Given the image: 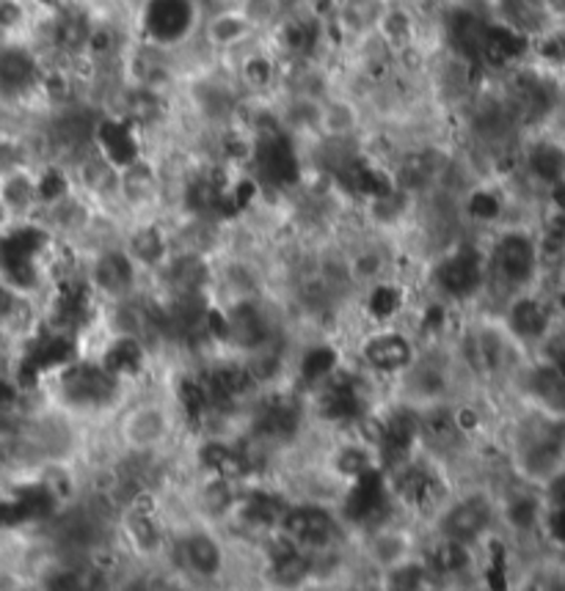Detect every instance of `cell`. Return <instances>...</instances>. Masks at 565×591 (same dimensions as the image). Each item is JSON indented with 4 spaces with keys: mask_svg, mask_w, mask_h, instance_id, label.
<instances>
[{
    "mask_svg": "<svg viewBox=\"0 0 565 591\" xmlns=\"http://www.w3.org/2000/svg\"><path fill=\"white\" fill-rule=\"evenodd\" d=\"M370 132V116L359 97L345 89H334L317 110V138L334 143H365Z\"/></svg>",
    "mask_w": 565,
    "mask_h": 591,
    "instance_id": "1",
    "label": "cell"
},
{
    "mask_svg": "<svg viewBox=\"0 0 565 591\" xmlns=\"http://www.w3.org/2000/svg\"><path fill=\"white\" fill-rule=\"evenodd\" d=\"M196 37H199V42L224 63L229 61V58L238 56L240 50L249 48L251 42H257L259 33L254 31L251 22L246 20L238 9H227V11L201 14Z\"/></svg>",
    "mask_w": 565,
    "mask_h": 591,
    "instance_id": "2",
    "label": "cell"
},
{
    "mask_svg": "<svg viewBox=\"0 0 565 591\" xmlns=\"http://www.w3.org/2000/svg\"><path fill=\"white\" fill-rule=\"evenodd\" d=\"M290 0H240L238 11L251 22L259 37H270L290 14Z\"/></svg>",
    "mask_w": 565,
    "mask_h": 591,
    "instance_id": "3",
    "label": "cell"
}]
</instances>
